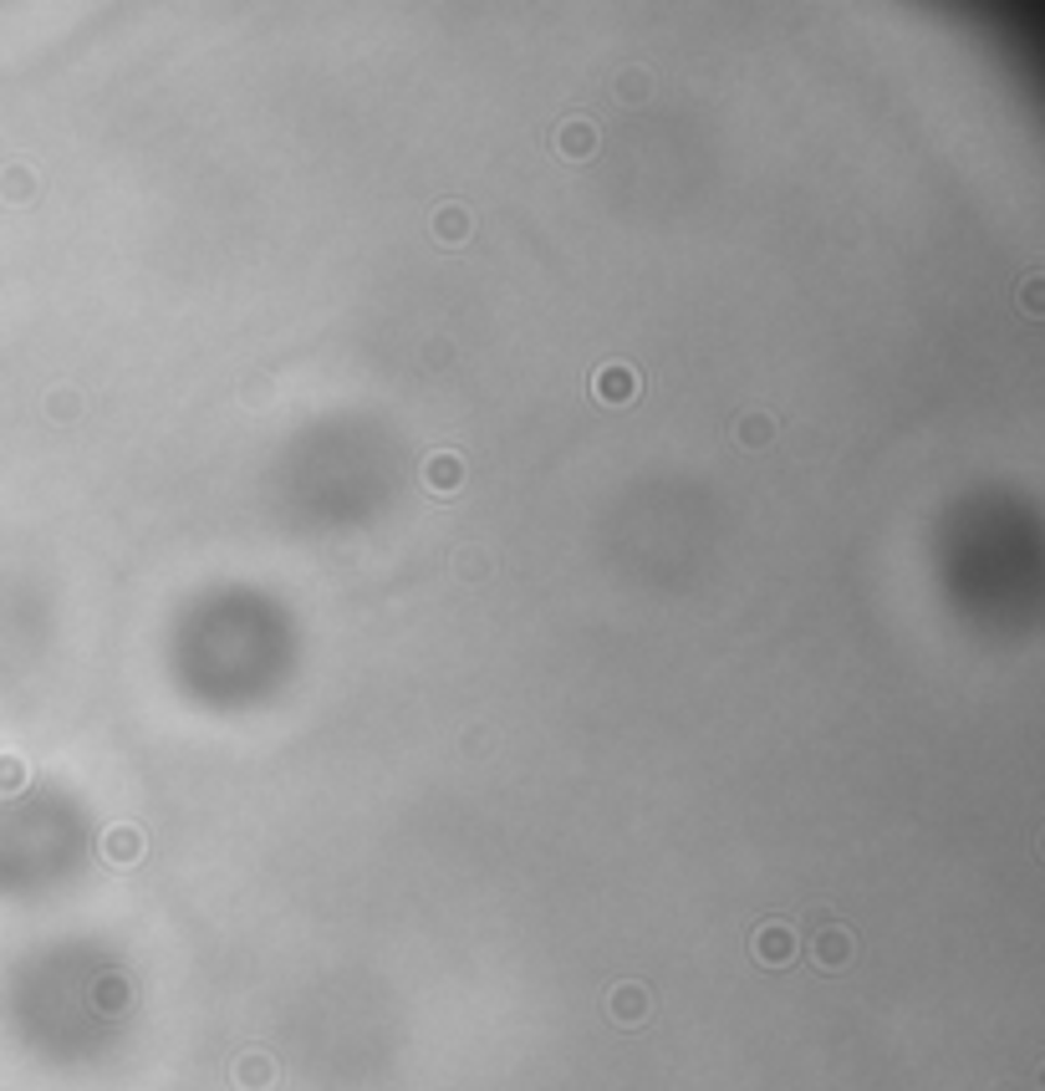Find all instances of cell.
<instances>
[{"label": "cell", "mask_w": 1045, "mask_h": 1091, "mask_svg": "<svg viewBox=\"0 0 1045 1091\" xmlns=\"http://www.w3.org/2000/svg\"><path fill=\"white\" fill-rule=\"evenodd\" d=\"M857 954V939H852V928L831 913V908H811L806 913V959L816 964L821 974H842Z\"/></svg>", "instance_id": "1"}, {"label": "cell", "mask_w": 1045, "mask_h": 1091, "mask_svg": "<svg viewBox=\"0 0 1045 1091\" xmlns=\"http://www.w3.org/2000/svg\"><path fill=\"white\" fill-rule=\"evenodd\" d=\"M750 954H755L765 969H786V964H795V954H801V934H795L791 924L770 918V924H760L755 934H750Z\"/></svg>", "instance_id": "2"}, {"label": "cell", "mask_w": 1045, "mask_h": 1091, "mask_svg": "<svg viewBox=\"0 0 1045 1091\" xmlns=\"http://www.w3.org/2000/svg\"><path fill=\"white\" fill-rule=\"evenodd\" d=\"M591 398L608 408L633 404V398H642V372L627 368V363H602V368L591 372Z\"/></svg>", "instance_id": "3"}, {"label": "cell", "mask_w": 1045, "mask_h": 1091, "mask_svg": "<svg viewBox=\"0 0 1045 1091\" xmlns=\"http://www.w3.org/2000/svg\"><path fill=\"white\" fill-rule=\"evenodd\" d=\"M551 143H557L561 158H572V164H582V158H591V153L602 149V128L587 118V113H572V118H561L557 123V134H551Z\"/></svg>", "instance_id": "4"}, {"label": "cell", "mask_w": 1045, "mask_h": 1091, "mask_svg": "<svg viewBox=\"0 0 1045 1091\" xmlns=\"http://www.w3.org/2000/svg\"><path fill=\"white\" fill-rule=\"evenodd\" d=\"M608 1015L612 1025H623V1030H638L648 1015H653V994H648V985H638V979H623V985H612L608 990Z\"/></svg>", "instance_id": "5"}, {"label": "cell", "mask_w": 1045, "mask_h": 1091, "mask_svg": "<svg viewBox=\"0 0 1045 1091\" xmlns=\"http://www.w3.org/2000/svg\"><path fill=\"white\" fill-rule=\"evenodd\" d=\"M276 1076H281V1066H276V1056H266V1051H245V1056L230 1066V1081H235L240 1091H270Z\"/></svg>", "instance_id": "6"}, {"label": "cell", "mask_w": 1045, "mask_h": 1091, "mask_svg": "<svg viewBox=\"0 0 1045 1091\" xmlns=\"http://www.w3.org/2000/svg\"><path fill=\"white\" fill-rule=\"evenodd\" d=\"M98 852H102V862H113V867H133L138 857H143V832L138 826H107L102 832V841H98Z\"/></svg>", "instance_id": "7"}, {"label": "cell", "mask_w": 1045, "mask_h": 1091, "mask_svg": "<svg viewBox=\"0 0 1045 1091\" xmlns=\"http://www.w3.org/2000/svg\"><path fill=\"white\" fill-rule=\"evenodd\" d=\"M423 485L434 490V495H455L464 490V459L455 449H438L429 465H423Z\"/></svg>", "instance_id": "8"}, {"label": "cell", "mask_w": 1045, "mask_h": 1091, "mask_svg": "<svg viewBox=\"0 0 1045 1091\" xmlns=\"http://www.w3.org/2000/svg\"><path fill=\"white\" fill-rule=\"evenodd\" d=\"M434 236L444 240V245H464V240H470V210H464V204H438Z\"/></svg>", "instance_id": "9"}, {"label": "cell", "mask_w": 1045, "mask_h": 1091, "mask_svg": "<svg viewBox=\"0 0 1045 1091\" xmlns=\"http://www.w3.org/2000/svg\"><path fill=\"white\" fill-rule=\"evenodd\" d=\"M735 434H740L744 449H765V444L776 439V419H770V414H744V419L735 423Z\"/></svg>", "instance_id": "10"}, {"label": "cell", "mask_w": 1045, "mask_h": 1091, "mask_svg": "<svg viewBox=\"0 0 1045 1091\" xmlns=\"http://www.w3.org/2000/svg\"><path fill=\"white\" fill-rule=\"evenodd\" d=\"M0 200H11V204H26V200H36V174L31 168H5L0 174Z\"/></svg>", "instance_id": "11"}, {"label": "cell", "mask_w": 1045, "mask_h": 1091, "mask_svg": "<svg viewBox=\"0 0 1045 1091\" xmlns=\"http://www.w3.org/2000/svg\"><path fill=\"white\" fill-rule=\"evenodd\" d=\"M92 1000H98V1010H113V1015H118V1010H128V979H118V974H113V979H102L98 990H92Z\"/></svg>", "instance_id": "12"}, {"label": "cell", "mask_w": 1045, "mask_h": 1091, "mask_svg": "<svg viewBox=\"0 0 1045 1091\" xmlns=\"http://www.w3.org/2000/svg\"><path fill=\"white\" fill-rule=\"evenodd\" d=\"M648 87H653V83H648V72H623V77H617V92H623V102H633V98H648Z\"/></svg>", "instance_id": "13"}, {"label": "cell", "mask_w": 1045, "mask_h": 1091, "mask_svg": "<svg viewBox=\"0 0 1045 1091\" xmlns=\"http://www.w3.org/2000/svg\"><path fill=\"white\" fill-rule=\"evenodd\" d=\"M1035 291H1041V270H1030L1025 286H1020V296H1025V317H1041V296H1035Z\"/></svg>", "instance_id": "14"}, {"label": "cell", "mask_w": 1045, "mask_h": 1091, "mask_svg": "<svg viewBox=\"0 0 1045 1091\" xmlns=\"http://www.w3.org/2000/svg\"><path fill=\"white\" fill-rule=\"evenodd\" d=\"M62 393H67V388H62ZM51 414H77V398H72V393L67 398H51Z\"/></svg>", "instance_id": "15"}]
</instances>
